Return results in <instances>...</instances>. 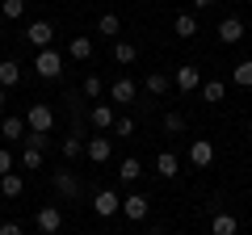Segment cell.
<instances>
[{
    "label": "cell",
    "instance_id": "obj_1",
    "mask_svg": "<svg viewBox=\"0 0 252 235\" xmlns=\"http://www.w3.org/2000/svg\"><path fill=\"white\" fill-rule=\"evenodd\" d=\"M55 126V109L46 105V101H34V105L26 109V130H34V135H51Z\"/></svg>",
    "mask_w": 252,
    "mask_h": 235
},
{
    "label": "cell",
    "instance_id": "obj_2",
    "mask_svg": "<svg viewBox=\"0 0 252 235\" xmlns=\"http://www.w3.org/2000/svg\"><path fill=\"white\" fill-rule=\"evenodd\" d=\"M34 72L42 76V80H59V76H63V59H59V51H55V46L38 51V59H34Z\"/></svg>",
    "mask_w": 252,
    "mask_h": 235
},
{
    "label": "cell",
    "instance_id": "obj_3",
    "mask_svg": "<svg viewBox=\"0 0 252 235\" xmlns=\"http://www.w3.org/2000/svg\"><path fill=\"white\" fill-rule=\"evenodd\" d=\"M118 210H122V198H118L114 189H97V193H93V214H101V218H114Z\"/></svg>",
    "mask_w": 252,
    "mask_h": 235
},
{
    "label": "cell",
    "instance_id": "obj_4",
    "mask_svg": "<svg viewBox=\"0 0 252 235\" xmlns=\"http://www.w3.org/2000/svg\"><path fill=\"white\" fill-rule=\"evenodd\" d=\"M147 210H152V198H143V193H126L122 198V214L130 218V223H143Z\"/></svg>",
    "mask_w": 252,
    "mask_h": 235
},
{
    "label": "cell",
    "instance_id": "obj_5",
    "mask_svg": "<svg viewBox=\"0 0 252 235\" xmlns=\"http://www.w3.org/2000/svg\"><path fill=\"white\" fill-rule=\"evenodd\" d=\"M26 38L38 46V51H46V46L55 42V26H51V21H30V26H26Z\"/></svg>",
    "mask_w": 252,
    "mask_h": 235
},
{
    "label": "cell",
    "instance_id": "obj_6",
    "mask_svg": "<svg viewBox=\"0 0 252 235\" xmlns=\"http://www.w3.org/2000/svg\"><path fill=\"white\" fill-rule=\"evenodd\" d=\"M189 164H193V168H210V164H215V143L193 139V143H189Z\"/></svg>",
    "mask_w": 252,
    "mask_h": 235
},
{
    "label": "cell",
    "instance_id": "obj_7",
    "mask_svg": "<svg viewBox=\"0 0 252 235\" xmlns=\"http://www.w3.org/2000/svg\"><path fill=\"white\" fill-rule=\"evenodd\" d=\"M172 84H177L181 92H193V88H202V72H198L193 63H181L177 76H172Z\"/></svg>",
    "mask_w": 252,
    "mask_h": 235
},
{
    "label": "cell",
    "instance_id": "obj_8",
    "mask_svg": "<svg viewBox=\"0 0 252 235\" xmlns=\"http://www.w3.org/2000/svg\"><path fill=\"white\" fill-rule=\"evenodd\" d=\"M84 155H89V160H93V164H105V160H109V155H114V143H109V139H105V135H93V139H89V143H84Z\"/></svg>",
    "mask_w": 252,
    "mask_h": 235
},
{
    "label": "cell",
    "instance_id": "obj_9",
    "mask_svg": "<svg viewBox=\"0 0 252 235\" xmlns=\"http://www.w3.org/2000/svg\"><path fill=\"white\" fill-rule=\"evenodd\" d=\"M59 227H63V210L59 206H42L38 210V231L42 235H59Z\"/></svg>",
    "mask_w": 252,
    "mask_h": 235
},
{
    "label": "cell",
    "instance_id": "obj_10",
    "mask_svg": "<svg viewBox=\"0 0 252 235\" xmlns=\"http://www.w3.org/2000/svg\"><path fill=\"white\" fill-rule=\"evenodd\" d=\"M135 97H139V84L135 80H126V76H122V80L109 84V101H118V105H130Z\"/></svg>",
    "mask_w": 252,
    "mask_h": 235
},
{
    "label": "cell",
    "instance_id": "obj_11",
    "mask_svg": "<svg viewBox=\"0 0 252 235\" xmlns=\"http://www.w3.org/2000/svg\"><path fill=\"white\" fill-rule=\"evenodd\" d=\"M240 38H244V21L240 17H223V21H219V42H223V46H235Z\"/></svg>",
    "mask_w": 252,
    "mask_h": 235
},
{
    "label": "cell",
    "instance_id": "obj_12",
    "mask_svg": "<svg viewBox=\"0 0 252 235\" xmlns=\"http://www.w3.org/2000/svg\"><path fill=\"white\" fill-rule=\"evenodd\" d=\"M89 122H93V130H114L118 114L105 105V101H101V105H93V109H89Z\"/></svg>",
    "mask_w": 252,
    "mask_h": 235
},
{
    "label": "cell",
    "instance_id": "obj_13",
    "mask_svg": "<svg viewBox=\"0 0 252 235\" xmlns=\"http://www.w3.org/2000/svg\"><path fill=\"white\" fill-rule=\"evenodd\" d=\"M0 135L9 139V143H17V139H26V118L9 114V118H4V122H0Z\"/></svg>",
    "mask_w": 252,
    "mask_h": 235
},
{
    "label": "cell",
    "instance_id": "obj_14",
    "mask_svg": "<svg viewBox=\"0 0 252 235\" xmlns=\"http://www.w3.org/2000/svg\"><path fill=\"white\" fill-rule=\"evenodd\" d=\"M172 29H177V38H198V17L193 13H177L172 17Z\"/></svg>",
    "mask_w": 252,
    "mask_h": 235
},
{
    "label": "cell",
    "instance_id": "obj_15",
    "mask_svg": "<svg viewBox=\"0 0 252 235\" xmlns=\"http://www.w3.org/2000/svg\"><path fill=\"white\" fill-rule=\"evenodd\" d=\"M156 172H160L164 181H172V176L181 172V160H177L172 151H160V155H156Z\"/></svg>",
    "mask_w": 252,
    "mask_h": 235
},
{
    "label": "cell",
    "instance_id": "obj_16",
    "mask_svg": "<svg viewBox=\"0 0 252 235\" xmlns=\"http://www.w3.org/2000/svg\"><path fill=\"white\" fill-rule=\"evenodd\" d=\"M139 176H143V164H139L135 155H126V160L118 164V181H122V185H130V181H139Z\"/></svg>",
    "mask_w": 252,
    "mask_h": 235
},
{
    "label": "cell",
    "instance_id": "obj_17",
    "mask_svg": "<svg viewBox=\"0 0 252 235\" xmlns=\"http://www.w3.org/2000/svg\"><path fill=\"white\" fill-rule=\"evenodd\" d=\"M55 189H59L63 198H76V193H80V181H76L67 168H59V172H55Z\"/></svg>",
    "mask_w": 252,
    "mask_h": 235
},
{
    "label": "cell",
    "instance_id": "obj_18",
    "mask_svg": "<svg viewBox=\"0 0 252 235\" xmlns=\"http://www.w3.org/2000/svg\"><path fill=\"white\" fill-rule=\"evenodd\" d=\"M235 231H240L235 214H215L210 218V235H235Z\"/></svg>",
    "mask_w": 252,
    "mask_h": 235
},
{
    "label": "cell",
    "instance_id": "obj_19",
    "mask_svg": "<svg viewBox=\"0 0 252 235\" xmlns=\"http://www.w3.org/2000/svg\"><path fill=\"white\" fill-rule=\"evenodd\" d=\"M0 193H4V198H21V193H26V181H21L17 172H9V176H0Z\"/></svg>",
    "mask_w": 252,
    "mask_h": 235
},
{
    "label": "cell",
    "instance_id": "obj_20",
    "mask_svg": "<svg viewBox=\"0 0 252 235\" xmlns=\"http://www.w3.org/2000/svg\"><path fill=\"white\" fill-rule=\"evenodd\" d=\"M17 80H21V63H13V59H4V63H0V88H13Z\"/></svg>",
    "mask_w": 252,
    "mask_h": 235
},
{
    "label": "cell",
    "instance_id": "obj_21",
    "mask_svg": "<svg viewBox=\"0 0 252 235\" xmlns=\"http://www.w3.org/2000/svg\"><path fill=\"white\" fill-rule=\"evenodd\" d=\"M114 59H118L122 67H130V63L139 59V46H135V42H114Z\"/></svg>",
    "mask_w": 252,
    "mask_h": 235
},
{
    "label": "cell",
    "instance_id": "obj_22",
    "mask_svg": "<svg viewBox=\"0 0 252 235\" xmlns=\"http://www.w3.org/2000/svg\"><path fill=\"white\" fill-rule=\"evenodd\" d=\"M67 55H72V59H80V63H84V59H89V55H93V38H72V46H67Z\"/></svg>",
    "mask_w": 252,
    "mask_h": 235
},
{
    "label": "cell",
    "instance_id": "obj_23",
    "mask_svg": "<svg viewBox=\"0 0 252 235\" xmlns=\"http://www.w3.org/2000/svg\"><path fill=\"white\" fill-rule=\"evenodd\" d=\"M168 76H164V72H152V76H147V80H143V88L147 92H156V97H164V92H168Z\"/></svg>",
    "mask_w": 252,
    "mask_h": 235
},
{
    "label": "cell",
    "instance_id": "obj_24",
    "mask_svg": "<svg viewBox=\"0 0 252 235\" xmlns=\"http://www.w3.org/2000/svg\"><path fill=\"white\" fill-rule=\"evenodd\" d=\"M231 80L240 84V88H252V59H240V63H235V72H231Z\"/></svg>",
    "mask_w": 252,
    "mask_h": 235
},
{
    "label": "cell",
    "instance_id": "obj_25",
    "mask_svg": "<svg viewBox=\"0 0 252 235\" xmlns=\"http://www.w3.org/2000/svg\"><path fill=\"white\" fill-rule=\"evenodd\" d=\"M97 34H105V38H118V34H122V21H118L114 13H105V17L97 21Z\"/></svg>",
    "mask_w": 252,
    "mask_h": 235
},
{
    "label": "cell",
    "instance_id": "obj_26",
    "mask_svg": "<svg viewBox=\"0 0 252 235\" xmlns=\"http://www.w3.org/2000/svg\"><path fill=\"white\" fill-rule=\"evenodd\" d=\"M0 13H4V21H21V17H26V0H4Z\"/></svg>",
    "mask_w": 252,
    "mask_h": 235
},
{
    "label": "cell",
    "instance_id": "obj_27",
    "mask_svg": "<svg viewBox=\"0 0 252 235\" xmlns=\"http://www.w3.org/2000/svg\"><path fill=\"white\" fill-rule=\"evenodd\" d=\"M76 155H84V139L80 135H67V139H63V160H76Z\"/></svg>",
    "mask_w": 252,
    "mask_h": 235
},
{
    "label": "cell",
    "instance_id": "obj_28",
    "mask_svg": "<svg viewBox=\"0 0 252 235\" xmlns=\"http://www.w3.org/2000/svg\"><path fill=\"white\" fill-rule=\"evenodd\" d=\"M21 168H42V147H26V151H21Z\"/></svg>",
    "mask_w": 252,
    "mask_h": 235
},
{
    "label": "cell",
    "instance_id": "obj_29",
    "mask_svg": "<svg viewBox=\"0 0 252 235\" xmlns=\"http://www.w3.org/2000/svg\"><path fill=\"white\" fill-rule=\"evenodd\" d=\"M101 92H105V84H101V76H97V72H93V76H84V97H89V101H97Z\"/></svg>",
    "mask_w": 252,
    "mask_h": 235
},
{
    "label": "cell",
    "instance_id": "obj_30",
    "mask_svg": "<svg viewBox=\"0 0 252 235\" xmlns=\"http://www.w3.org/2000/svg\"><path fill=\"white\" fill-rule=\"evenodd\" d=\"M164 130H168V135H181V130H185V118H181L177 109H172V114H164Z\"/></svg>",
    "mask_w": 252,
    "mask_h": 235
},
{
    "label": "cell",
    "instance_id": "obj_31",
    "mask_svg": "<svg viewBox=\"0 0 252 235\" xmlns=\"http://www.w3.org/2000/svg\"><path fill=\"white\" fill-rule=\"evenodd\" d=\"M223 84H219V80H210V84H202V101H223Z\"/></svg>",
    "mask_w": 252,
    "mask_h": 235
},
{
    "label": "cell",
    "instance_id": "obj_32",
    "mask_svg": "<svg viewBox=\"0 0 252 235\" xmlns=\"http://www.w3.org/2000/svg\"><path fill=\"white\" fill-rule=\"evenodd\" d=\"M114 135H135V122H130V118H118V122H114Z\"/></svg>",
    "mask_w": 252,
    "mask_h": 235
},
{
    "label": "cell",
    "instance_id": "obj_33",
    "mask_svg": "<svg viewBox=\"0 0 252 235\" xmlns=\"http://www.w3.org/2000/svg\"><path fill=\"white\" fill-rule=\"evenodd\" d=\"M9 172H13V155L0 147V176H9Z\"/></svg>",
    "mask_w": 252,
    "mask_h": 235
},
{
    "label": "cell",
    "instance_id": "obj_34",
    "mask_svg": "<svg viewBox=\"0 0 252 235\" xmlns=\"http://www.w3.org/2000/svg\"><path fill=\"white\" fill-rule=\"evenodd\" d=\"M0 235H26V231H21V223H0Z\"/></svg>",
    "mask_w": 252,
    "mask_h": 235
},
{
    "label": "cell",
    "instance_id": "obj_35",
    "mask_svg": "<svg viewBox=\"0 0 252 235\" xmlns=\"http://www.w3.org/2000/svg\"><path fill=\"white\" fill-rule=\"evenodd\" d=\"M210 4H215V0H193V9H210Z\"/></svg>",
    "mask_w": 252,
    "mask_h": 235
},
{
    "label": "cell",
    "instance_id": "obj_36",
    "mask_svg": "<svg viewBox=\"0 0 252 235\" xmlns=\"http://www.w3.org/2000/svg\"><path fill=\"white\" fill-rule=\"evenodd\" d=\"M0 109H4V88H0Z\"/></svg>",
    "mask_w": 252,
    "mask_h": 235
},
{
    "label": "cell",
    "instance_id": "obj_37",
    "mask_svg": "<svg viewBox=\"0 0 252 235\" xmlns=\"http://www.w3.org/2000/svg\"><path fill=\"white\" fill-rule=\"evenodd\" d=\"M0 29H4V13H0Z\"/></svg>",
    "mask_w": 252,
    "mask_h": 235
},
{
    "label": "cell",
    "instance_id": "obj_38",
    "mask_svg": "<svg viewBox=\"0 0 252 235\" xmlns=\"http://www.w3.org/2000/svg\"><path fill=\"white\" fill-rule=\"evenodd\" d=\"M147 235H164V231H147Z\"/></svg>",
    "mask_w": 252,
    "mask_h": 235
},
{
    "label": "cell",
    "instance_id": "obj_39",
    "mask_svg": "<svg viewBox=\"0 0 252 235\" xmlns=\"http://www.w3.org/2000/svg\"><path fill=\"white\" fill-rule=\"evenodd\" d=\"M248 130H252V118H248Z\"/></svg>",
    "mask_w": 252,
    "mask_h": 235
}]
</instances>
